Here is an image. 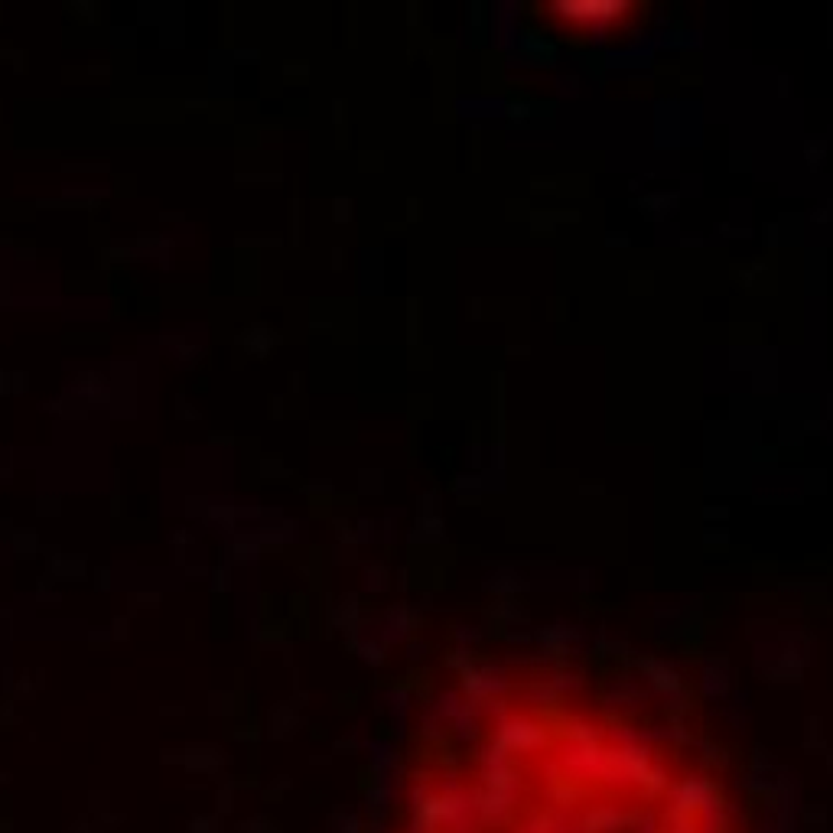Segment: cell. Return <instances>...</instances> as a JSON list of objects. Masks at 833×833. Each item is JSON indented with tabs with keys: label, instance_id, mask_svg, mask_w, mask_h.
Masks as SVG:
<instances>
[{
	"label": "cell",
	"instance_id": "obj_1",
	"mask_svg": "<svg viewBox=\"0 0 833 833\" xmlns=\"http://www.w3.org/2000/svg\"><path fill=\"white\" fill-rule=\"evenodd\" d=\"M426 833H713L710 807L690 797H658L628 791L616 797H583L553 791L547 804L521 807L505 795L465 807H430Z\"/></svg>",
	"mask_w": 833,
	"mask_h": 833
}]
</instances>
